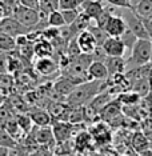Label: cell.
<instances>
[{
    "mask_svg": "<svg viewBox=\"0 0 152 156\" xmlns=\"http://www.w3.org/2000/svg\"><path fill=\"white\" fill-rule=\"evenodd\" d=\"M34 140L35 143L40 144V145H49L52 143H55V135L54 129L49 128V126L45 127H35V133H34Z\"/></svg>",
    "mask_w": 152,
    "mask_h": 156,
    "instance_id": "10",
    "label": "cell"
},
{
    "mask_svg": "<svg viewBox=\"0 0 152 156\" xmlns=\"http://www.w3.org/2000/svg\"><path fill=\"white\" fill-rule=\"evenodd\" d=\"M20 4L26 5V7H30V8H34V9H40V0H20Z\"/></svg>",
    "mask_w": 152,
    "mask_h": 156,
    "instance_id": "36",
    "label": "cell"
},
{
    "mask_svg": "<svg viewBox=\"0 0 152 156\" xmlns=\"http://www.w3.org/2000/svg\"><path fill=\"white\" fill-rule=\"evenodd\" d=\"M150 148H151V150H152V139H151V144H150Z\"/></svg>",
    "mask_w": 152,
    "mask_h": 156,
    "instance_id": "37",
    "label": "cell"
},
{
    "mask_svg": "<svg viewBox=\"0 0 152 156\" xmlns=\"http://www.w3.org/2000/svg\"><path fill=\"white\" fill-rule=\"evenodd\" d=\"M120 37H122V40L124 41L125 47L128 48V51H129V52L132 51L133 45H135V43L137 41V39H139V37H137L135 34L132 32V31L129 30V28H127V30H125V32L123 34V35H122V36H120Z\"/></svg>",
    "mask_w": 152,
    "mask_h": 156,
    "instance_id": "29",
    "label": "cell"
},
{
    "mask_svg": "<svg viewBox=\"0 0 152 156\" xmlns=\"http://www.w3.org/2000/svg\"><path fill=\"white\" fill-rule=\"evenodd\" d=\"M20 67H23V66H22V62H20L19 59H16V58H9L8 59V67H7V69H8L9 72L19 71Z\"/></svg>",
    "mask_w": 152,
    "mask_h": 156,
    "instance_id": "35",
    "label": "cell"
},
{
    "mask_svg": "<svg viewBox=\"0 0 152 156\" xmlns=\"http://www.w3.org/2000/svg\"><path fill=\"white\" fill-rule=\"evenodd\" d=\"M16 47H17L16 37L0 31V48H2V52H5V54L7 52H12Z\"/></svg>",
    "mask_w": 152,
    "mask_h": 156,
    "instance_id": "23",
    "label": "cell"
},
{
    "mask_svg": "<svg viewBox=\"0 0 152 156\" xmlns=\"http://www.w3.org/2000/svg\"><path fill=\"white\" fill-rule=\"evenodd\" d=\"M30 116L32 118L35 126L45 127V126H49V124H51L52 116L49 115V112H45V111H43V109H40V108L31 109Z\"/></svg>",
    "mask_w": 152,
    "mask_h": 156,
    "instance_id": "21",
    "label": "cell"
},
{
    "mask_svg": "<svg viewBox=\"0 0 152 156\" xmlns=\"http://www.w3.org/2000/svg\"><path fill=\"white\" fill-rule=\"evenodd\" d=\"M13 16L28 28H32L34 26H36L41 19L40 12H39L37 9L30 8V7H26L23 4L15 7V9H13Z\"/></svg>",
    "mask_w": 152,
    "mask_h": 156,
    "instance_id": "4",
    "label": "cell"
},
{
    "mask_svg": "<svg viewBox=\"0 0 152 156\" xmlns=\"http://www.w3.org/2000/svg\"><path fill=\"white\" fill-rule=\"evenodd\" d=\"M68 107L69 105L67 104H63V103H59V101H52L49 104V108H48V112L49 115L52 116V119L55 120H64V113L68 112ZM67 120V119H65Z\"/></svg>",
    "mask_w": 152,
    "mask_h": 156,
    "instance_id": "22",
    "label": "cell"
},
{
    "mask_svg": "<svg viewBox=\"0 0 152 156\" xmlns=\"http://www.w3.org/2000/svg\"><path fill=\"white\" fill-rule=\"evenodd\" d=\"M13 77L11 76V72L9 73H5L3 72L2 73V81H0V84H2V94H3V98H5L7 92L11 91V87L13 84Z\"/></svg>",
    "mask_w": 152,
    "mask_h": 156,
    "instance_id": "30",
    "label": "cell"
},
{
    "mask_svg": "<svg viewBox=\"0 0 152 156\" xmlns=\"http://www.w3.org/2000/svg\"><path fill=\"white\" fill-rule=\"evenodd\" d=\"M52 129H54V135L55 139L59 144L64 143V141L68 140V137L71 136V131H72V127H71L69 122H64V120H56L55 123H52Z\"/></svg>",
    "mask_w": 152,
    "mask_h": 156,
    "instance_id": "9",
    "label": "cell"
},
{
    "mask_svg": "<svg viewBox=\"0 0 152 156\" xmlns=\"http://www.w3.org/2000/svg\"><path fill=\"white\" fill-rule=\"evenodd\" d=\"M103 48L108 56H124L127 49L122 37L118 36H108V39L103 44Z\"/></svg>",
    "mask_w": 152,
    "mask_h": 156,
    "instance_id": "7",
    "label": "cell"
},
{
    "mask_svg": "<svg viewBox=\"0 0 152 156\" xmlns=\"http://www.w3.org/2000/svg\"><path fill=\"white\" fill-rule=\"evenodd\" d=\"M0 145H5V147L9 148H17L16 139L3 127H2V135H0Z\"/></svg>",
    "mask_w": 152,
    "mask_h": 156,
    "instance_id": "28",
    "label": "cell"
},
{
    "mask_svg": "<svg viewBox=\"0 0 152 156\" xmlns=\"http://www.w3.org/2000/svg\"><path fill=\"white\" fill-rule=\"evenodd\" d=\"M111 100H112V96L109 94H101V92H100V94H97L96 96H95L92 100L90 101L88 108L92 109L95 113H100L101 109H103Z\"/></svg>",
    "mask_w": 152,
    "mask_h": 156,
    "instance_id": "20",
    "label": "cell"
},
{
    "mask_svg": "<svg viewBox=\"0 0 152 156\" xmlns=\"http://www.w3.org/2000/svg\"><path fill=\"white\" fill-rule=\"evenodd\" d=\"M17 122H19V126L22 127L24 132H30L31 128H32L34 120L30 115H19L17 116Z\"/></svg>",
    "mask_w": 152,
    "mask_h": 156,
    "instance_id": "32",
    "label": "cell"
},
{
    "mask_svg": "<svg viewBox=\"0 0 152 156\" xmlns=\"http://www.w3.org/2000/svg\"><path fill=\"white\" fill-rule=\"evenodd\" d=\"M151 80L152 77H140L132 81L131 90L140 95V98H146L151 91Z\"/></svg>",
    "mask_w": 152,
    "mask_h": 156,
    "instance_id": "19",
    "label": "cell"
},
{
    "mask_svg": "<svg viewBox=\"0 0 152 156\" xmlns=\"http://www.w3.org/2000/svg\"><path fill=\"white\" fill-rule=\"evenodd\" d=\"M83 0H59V8L60 9H73L79 8L82 5Z\"/></svg>",
    "mask_w": 152,
    "mask_h": 156,
    "instance_id": "33",
    "label": "cell"
},
{
    "mask_svg": "<svg viewBox=\"0 0 152 156\" xmlns=\"http://www.w3.org/2000/svg\"><path fill=\"white\" fill-rule=\"evenodd\" d=\"M104 63L107 64L109 76L127 72V60L123 59V56H107Z\"/></svg>",
    "mask_w": 152,
    "mask_h": 156,
    "instance_id": "11",
    "label": "cell"
},
{
    "mask_svg": "<svg viewBox=\"0 0 152 156\" xmlns=\"http://www.w3.org/2000/svg\"><path fill=\"white\" fill-rule=\"evenodd\" d=\"M88 75L91 79H99V80H104L109 76V71L107 68V64L104 62H97L94 60L91 63V66L88 67Z\"/></svg>",
    "mask_w": 152,
    "mask_h": 156,
    "instance_id": "15",
    "label": "cell"
},
{
    "mask_svg": "<svg viewBox=\"0 0 152 156\" xmlns=\"http://www.w3.org/2000/svg\"><path fill=\"white\" fill-rule=\"evenodd\" d=\"M76 86H77L76 81H73L72 79H69V77H67V76H63V77H60V79H58V81L54 84V91L59 96L67 98L71 92L76 88Z\"/></svg>",
    "mask_w": 152,
    "mask_h": 156,
    "instance_id": "13",
    "label": "cell"
},
{
    "mask_svg": "<svg viewBox=\"0 0 152 156\" xmlns=\"http://www.w3.org/2000/svg\"><path fill=\"white\" fill-rule=\"evenodd\" d=\"M105 2L114 7H118V8H133L132 0H105Z\"/></svg>",
    "mask_w": 152,
    "mask_h": 156,
    "instance_id": "34",
    "label": "cell"
},
{
    "mask_svg": "<svg viewBox=\"0 0 152 156\" xmlns=\"http://www.w3.org/2000/svg\"><path fill=\"white\" fill-rule=\"evenodd\" d=\"M60 11H62L63 16H64L67 26L75 23L77 20V17H79V15H80V12H79V9H77V8H73V9H60Z\"/></svg>",
    "mask_w": 152,
    "mask_h": 156,
    "instance_id": "31",
    "label": "cell"
},
{
    "mask_svg": "<svg viewBox=\"0 0 152 156\" xmlns=\"http://www.w3.org/2000/svg\"><path fill=\"white\" fill-rule=\"evenodd\" d=\"M48 23H49L51 27H58V28L63 27V26H67L64 16H63L62 11H59V9H55V11H52L48 15Z\"/></svg>",
    "mask_w": 152,
    "mask_h": 156,
    "instance_id": "26",
    "label": "cell"
},
{
    "mask_svg": "<svg viewBox=\"0 0 152 156\" xmlns=\"http://www.w3.org/2000/svg\"><path fill=\"white\" fill-rule=\"evenodd\" d=\"M120 111H122V107H120V100L115 101H109L105 107L100 111V116L103 120H107V122H112V120L118 119V116L120 115Z\"/></svg>",
    "mask_w": 152,
    "mask_h": 156,
    "instance_id": "17",
    "label": "cell"
},
{
    "mask_svg": "<svg viewBox=\"0 0 152 156\" xmlns=\"http://www.w3.org/2000/svg\"><path fill=\"white\" fill-rule=\"evenodd\" d=\"M150 144L151 140H148V137L141 132H135L132 135V139H131V145L133 148V152L136 154L143 155L146 151L150 150Z\"/></svg>",
    "mask_w": 152,
    "mask_h": 156,
    "instance_id": "16",
    "label": "cell"
},
{
    "mask_svg": "<svg viewBox=\"0 0 152 156\" xmlns=\"http://www.w3.org/2000/svg\"><path fill=\"white\" fill-rule=\"evenodd\" d=\"M152 56V40L151 39H137L127 62V71L135 67L146 66L150 63Z\"/></svg>",
    "mask_w": 152,
    "mask_h": 156,
    "instance_id": "2",
    "label": "cell"
},
{
    "mask_svg": "<svg viewBox=\"0 0 152 156\" xmlns=\"http://www.w3.org/2000/svg\"><path fill=\"white\" fill-rule=\"evenodd\" d=\"M35 55L37 58H52L54 56V44L47 39H40L35 43Z\"/></svg>",
    "mask_w": 152,
    "mask_h": 156,
    "instance_id": "18",
    "label": "cell"
},
{
    "mask_svg": "<svg viewBox=\"0 0 152 156\" xmlns=\"http://www.w3.org/2000/svg\"><path fill=\"white\" fill-rule=\"evenodd\" d=\"M151 77H152V66H151V75H150Z\"/></svg>",
    "mask_w": 152,
    "mask_h": 156,
    "instance_id": "39",
    "label": "cell"
},
{
    "mask_svg": "<svg viewBox=\"0 0 152 156\" xmlns=\"http://www.w3.org/2000/svg\"><path fill=\"white\" fill-rule=\"evenodd\" d=\"M0 31L5 32L8 35H11L13 37H19L22 35H28L31 32V28L26 27L24 24H22L19 20L13 17H3L2 23H0Z\"/></svg>",
    "mask_w": 152,
    "mask_h": 156,
    "instance_id": "5",
    "label": "cell"
},
{
    "mask_svg": "<svg viewBox=\"0 0 152 156\" xmlns=\"http://www.w3.org/2000/svg\"><path fill=\"white\" fill-rule=\"evenodd\" d=\"M80 7H82L83 11L94 20H96L97 17L101 15V12L105 9L100 0H83Z\"/></svg>",
    "mask_w": 152,
    "mask_h": 156,
    "instance_id": "14",
    "label": "cell"
},
{
    "mask_svg": "<svg viewBox=\"0 0 152 156\" xmlns=\"http://www.w3.org/2000/svg\"><path fill=\"white\" fill-rule=\"evenodd\" d=\"M87 30L95 36V39H96V41H97V45H103L104 41L107 40L108 36H109L107 34V31H105L103 27L97 26V24H90Z\"/></svg>",
    "mask_w": 152,
    "mask_h": 156,
    "instance_id": "25",
    "label": "cell"
},
{
    "mask_svg": "<svg viewBox=\"0 0 152 156\" xmlns=\"http://www.w3.org/2000/svg\"><path fill=\"white\" fill-rule=\"evenodd\" d=\"M118 99L120 100V103H122V104H125V105H135L136 103L139 101L140 95L136 94L135 91L131 90V92H128V91L123 92V94L120 95Z\"/></svg>",
    "mask_w": 152,
    "mask_h": 156,
    "instance_id": "27",
    "label": "cell"
},
{
    "mask_svg": "<svg viewBox=\"0 0 152 156\" xmlns=\"http://www.w3.org/2000/svg\"><path fill=\"white\" fill-rule=\"evenodd\" d=\"M150 64L152 66V56H151V60H150Z\"/></svg>",
    "mask_w": 152,
    "mask_h": 156,
    "instance_id": "38",
    "label": "cell"
},
{
    "mask_svg": "<svg viewBox=\"0 0 152 156\" xmlns=\"http://www.w3.org/2000/svg\"><path fill=\"white\" fill-rule=\"evenodd\" d=\"M103 81L104 80L94 79L77 84L75 90L65 98V103L69 107H82L90 103L97 94L103 91Z\"/></svg>",
    "mask_w": 152,
    "mask_h": 156,
    "instance_id": "1",
    "label": "cell"
},
{
    "mask_svg": "<svg viewBox=\"0 0 152 156\" xmlns=\"http://www.w3.org/2000/svg\"><path fill=\"white\" fill-rule=\"evenodd\" d=\"M132 9L140 17L152 16V0H139Z\"/></svg>",
    "mask_w": 152,
    "mask_h": 156,
    "instance_id": "24",
    "label": "cell"
},
{
    "mask_svg": "<svg viewBox=\"0 0 152 156\" xmlns=\"http://www.w3.org/2000/svg\"><path fill=\"white\" fill-rule=\"evenodd\" d=\"M35 69L43 76H51L56 72L58 64L52 58H37L35 62Z\"/></svg>",
    "mask_w": 152,
    "mask_h": 156,
    "instance_id": "12",
    "label": "cell"
},
{
    "mask_svg": "<svg viewBox=\"0 0 152 156\" xmlns=\"http://www.w3.org/2000/svg\"><path fill=\"white\" fill-rule=\"evenodd\" d=\"M123 17H124L128 28L139 39H151L150 32H148L146 24L143 22V17H140L132 8H128V11L123 13Z\"/></svg>",
    "mask_w": 152,
    "mask_h": 156,
    "instance_id": "3",
    "label": "cell"
},
{
    "mask_svg": "<svg viewBox=\"0 0 152 156\" xmlns=\"http://www.w3.org/2000/svg\"><path fill=\"white\" fill-rule=\"evenodd\" d=\"M76 37H77L79 47H80V49H82V52H84V54H92L95 49H96L97 41H96V39H95V36L88 30L82 31Z\"/></svg>",
    "mask_w": 152,
    "mask_h": 156,
    "instance_id": "8",
    "label": "cell"
},
{
    "mask_svg": "<svg viewBox=\"0 0 152 156\" xmlns=\"http://www.w3.org/2000/svg\"><path fill=\"white\" fill-rule=\"evenodd\" d=\"M127 28H128V26H127L124 17L116 16L114 13L109 16V19L107 20V23L104 26V30L107 31L109 36H118V37H120L125 32Z\"/></svg>",
    "mask_w": 152,
    "mask_h": 156,
    "instance_id": "6",
    "label": "cell"
}]
</instances>
